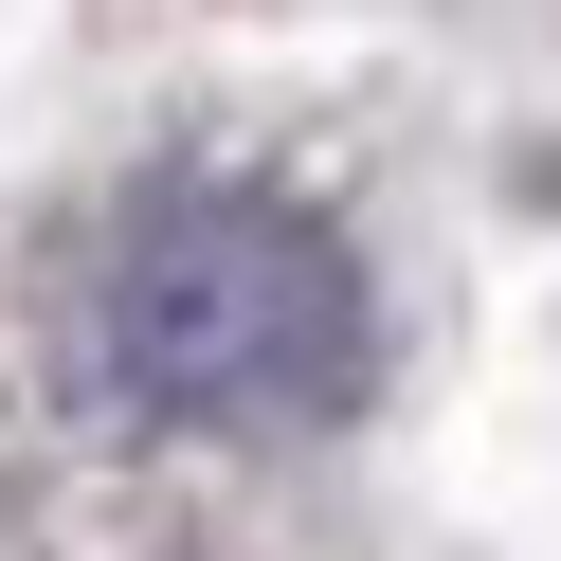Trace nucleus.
Listing matches in <instances>:
<instances>
[{
	"mask_svg": "<svg viewBox=\"0 0 561 561\" xmlns=\"http://www.w3.org/2000/svg\"><path fill=\"white\" fill-rule=\"evenodd\" d=\"M110 344L163 416H327V399H363V272L327 218L199 182L127 218Z\"/></svg>",
	"mask_w": 561,
	"mask_h": 561,
	"instance_id": "1",
	"label": "nucleus"
}]
</instances>
